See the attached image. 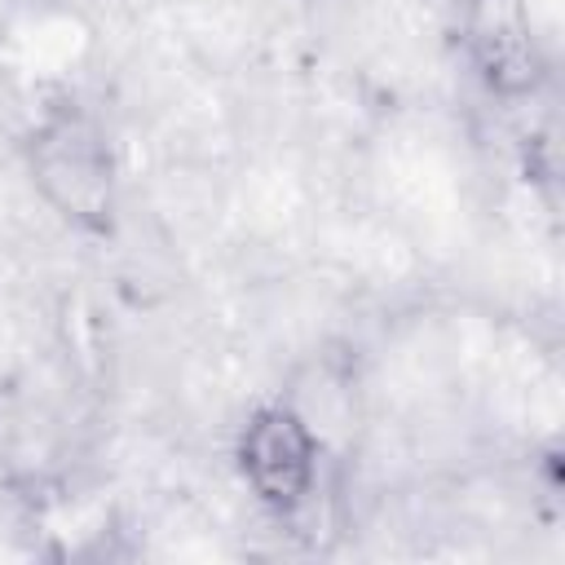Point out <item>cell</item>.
Masks as SVG:
<instances>
[{
    "instance_id": "cell-1",
    "label": "cell",
    "mask_w": 565,
    "mask_h": 565,
    "mask_svg": "<svg viewBox=\"0 0 565 565\" xmlns=\"http://www.w3.org/2000/svg\"><path fill=\"white\" fill-rule=\"evenodd\" d=\"M243 468L256 494L274 503H296L300 494H309V477H313L309 428L291 411H260L243 428Z\"/></svg>"
}]
</instances>
